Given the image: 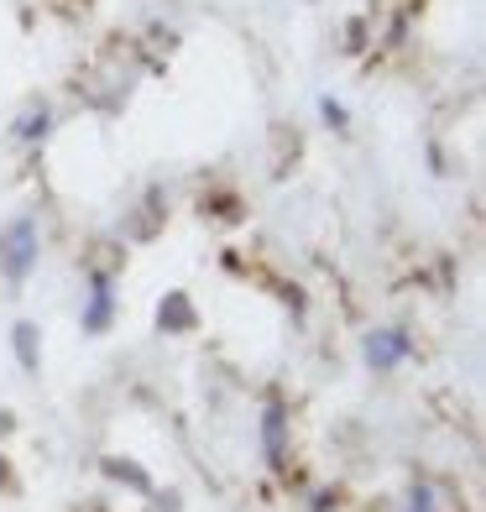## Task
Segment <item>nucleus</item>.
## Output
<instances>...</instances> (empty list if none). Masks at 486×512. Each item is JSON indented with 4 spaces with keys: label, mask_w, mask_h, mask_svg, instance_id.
<instances>
[{
    "label": "nucleus",
    "mask_w": 486,
    "mask_h": 512,
    "mask_svg": "<svg viewBox=\"0 0 486 512\" xmlns=\"http://www.w3.org/2000/svg\"><path fill=\"white\" fill-rule=\"evenodd\" d=\"M262 434H267V455H272V471H288V465H283V408H277V403H267Z\"/></svg>",
    "instance_id": "6"
},
{
    "label": "nucleus",
    "mask_w": 486,
    "mask_h": 512,
    "mask_svg": "<svg viewBox=\"0 0 486 512\" xmlns=\"http://www.w3.org/2000/svg\"><path fill=\"white\" fill-rule=\"evenodd\" d=\"M42 131H48V110H32V115H21V121H16V136H21V142H37Z\"/></svg>",
    "instance_id": "8"
},
{
    "label": "nucleus",
    "mask_w": 486,
    "mask_h": 512,
    "mask_svg": "<svg viewBox=\"0 0 486 512\" xmlns=\"http://www.w3.org/2000/svg\"><path fill=\"white\" fill-rule=\"evenodd\" d=\"M6 486H11V460L0 455V492H6Z\"/></svg>",
    "instance_id": "11"
},
{
    "label": "nucleus",
    "mask_w": 486,
    "mask_h": 512,
    "mask_svg": "<svg viewBox=\"0 0 486 512\" xmlns=\"http://www.w3.org/2000/svg\"><path fill=\"white\" fill-rule=\"evenodd\" d=\"M408 351H413V345L398 330H377L372 340H366V361H372L377 371H392L398 361H408Z\"/></svg>",
    "instance_id": "2"
},
{
    "label": "nucleus",
    "mask_w": 486,
    "mask_h": 512,
    "mask_svg": "<svg viewBox=\"0 0 486 512\" xmlns=\"http://www.w3.org/2000/svg\"><path fill=\"white\" fill-rule=\"evenodd\" d=\"M37 267V225L32 220H16L0 230V272L11 277V283H27Z\"/></svg>",
    "instance_id": "1"
},
{
    "label": "nucleus",
    "mask_w": 486,
    "mask_h": 512,
    "mask_svg": "<svg viewBox=\"0 0 486 512\" xmlns=\"http://www.w3.org/2000/svg\"><path fill=\"white\" fill-rule=\"evenodd\" d=\"M319 110H324V121H330V126H345V105H335V100H324Z\"/></svg>",
    "instance_id": "9"
},
{
    "label": "nucleus",
    "mask_w": 486,
    "mask_h": 512,
    "mask_svg": "<svg viewBox=\"0 0 486 512\" xmlns=\"http://www.w3.org/2000/svg\"><path fill=\"white\" fill-rule=\"evenodd\" d=\"M157 330H168V335H189V330H194V309H189V298H183V293H168V298H162V309H157Z\"/></svg>",
    "instance_id": "4"
},
{
    "label": "nucleus",
    "mask_w": 486,
    "mask_h": 512,
    "mask_svg": "<svg viewBox=\"0 0 486 512\" xmlns=\"http://www.w3.org/2000/svg\"><path fill=\"white\" fill-rule=\"evenodd\" d=\"M105 324H110V277L95 272V283H89V309H84V330L100 335Z\"/></svg>",
    "instance_id": "3"
},
{
    "label": "nucleus",
    "mask_w": 486,
    "mask_h": 512,
    "mask_svg": "<svg viewBox=\"0 0 486 512\" xmlns=\"http://www.w3.org/2000/svg\"><path fill=\"white\" fill-rule=\"evenodd\" d=\"M11 340H16V361H21V371H37V324H32V319H21L16 330H11Z\"/></svg>",
    "instance_id": "7"
},
{
    "label": "nucleus",
    "mask_w": 486,
    "mask_h": 512,
    "mask_svg": "<svg viewBox=\"0 0 486 512\" xmlns=\"http://www.w3.org/2000/svg\"><path fill=\"white\" fill-rule=\"evenodd\" d=\"M408 512H429V492H424V486H413V507Z\"/></svg>",
    "instance_id": "10"
},
{
    "label": "nucleus",
    "mask_w": 486,
    "mask_h": 512,
    "mask_svg": "<svg viewBox=\"0 0 486 512\" xmlns=\"http://www.w3.org/2000/svg\"><path fill=\"white\" fill-rule=\"evenodd\" d=\"M105 476H110V481H121V486H131V492H152V481H147V471H142L136 460L110 455V460H105Z\"/></svg>",
    "instance_id": "5"
}]
</instances>
